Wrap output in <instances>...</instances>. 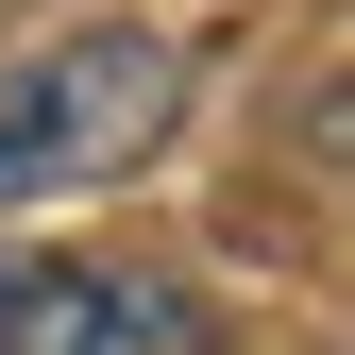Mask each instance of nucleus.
Instances as JSON below:
<instances>
[{
  "label": "nucleus",
  "mask_w": 355,
  "mask_h": 355,
  "mask_svg": "<svg viewBox=\"0 0 355 355\" xmlns=\"http://www.w3.org/2000/svg\"><path fill=\"white\" fill-rule=\"evenodd\" d=\"M169 102H187V51L153 17H102V34H51L34 68H0V203H68V187H119Z\"/></svg>",
  "instance_id": "1"
},
{
  "label": "nucleus",
  "mask_w": 355,
  "mask_h": 355,
  "mask_svg": "<svg viewBox=\"0 0 355 355\" xmlns=\"http://www.w3.org/2000/svg\"><path fill=\"white\" fill-rule=\"evenodd\" d=\"M0 355H220L187 271H68V254H0Z\"/></svg>",
  "instance_id": "2"
}]
</instances>
